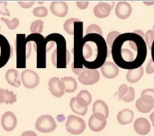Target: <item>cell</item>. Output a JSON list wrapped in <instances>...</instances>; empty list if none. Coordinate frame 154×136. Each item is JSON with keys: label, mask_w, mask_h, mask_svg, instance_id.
I'll use <instances>...</instances> for the list:
<instances>
[{"label": "cell", "mask_w": 154, "mask_h": 136, "mask_svg": "<svg viewBox=\"0 0 154 136\" xmlns=\"http://www.w3.org/2000/svg\"><path fill=\"white\" fill-rule=\"evenodd\" d=\"M51 12L58 17H64L67 15L69 7L67 3L60 1V2H52L51 4Z\"/></svg>", "instance_id": "obj_20"}, {"label": "cell", "mask_w": 154, "mask_h": 136, "mask_svg": "<svg viewBox=\"0 0 154 136\" xmlns=\"http://www.w3.org/2000/svg\"><path fill=\"white\" fill-rule=\"evenodd\" d=\"M135 97V91L133 87H129L128 92L126 93V95L122 99V100H124L125 102H131L134 100Z\"/></svg>", "instance_id": "obj_36"}, {"label": "cell", "mask_w": 154, "mask_h": 136, "mask_svg": "<svg viewBox=\"0 0 154 136\" xmlns=\"http://www.w3.org/2000/svg\"><path fill=\"white\" fill-rule=\"evenodd\" d=\"M144 4H153L154 2H145Z\"/></svg>", "instance_id": "obj_48"}, {"label": "cell", "mask_w": 154, "mask_h": 136, "mask_svg": "<svg viewBox=\"0 0 154 136\" xmlns=\"http://www.w3.org/2000/svg\"><path fill=\"white\" fill-rule=\"evenodd\" d=\"M74 62L72 64V70L77 74L79 75L85 68L81 64V44L83 39V22L81 21L75 22L74 24Z\"/></svg>", "instance_id": "obj_4"}, {"label": "cell", "mask_w": 154, "mask_h": 136, "mask_svg": "<svg viewBox=\"0 0 154 136\" xmlns=\"http://www.w3.org/2000/svg\"><path fill=\"white\" fill-rule=\"evenodd\" d=\"M12 48L7 39L0 35V68L4 67L12 56Z\"/></svg>", "instance_id": "obj_10"}, {"label": "cell", "mask_w": 154, "mask_h": 136, "mask_svg": "<svg viewBox=\"0 0 154 136\" xmlns=\"http://www.w3.org/2000/svg\"><path fill=\"white\" fill-rule=\"evenodd\" d=\"M66 129L69 134L74 135H79L85 131L86 124L82 118L71 115L67 119Z\"/></svg>", "instance_id": "obj_7"}, {"label": "cell", "mask_w": 154, "mask_h": 136, "mask_svg": "<svg viewBox=\"0 0 154 136\" xmlns=\"http://www.w3.org/2000/svg\"><path fill=\"white\" fill-rule=\"evenodd\" d=\"M44 39L53 42V44L57 47L51 55V62L53 65L57 68H66L69 62L70 56L69 52L67 50L66 40L64 37L58 33H52L48 35Z\"/></svg>", "instance_id": "obj_3"}, {"label": "cell", "mask_w": 154, "mask_h": 136, "mask_svg": "<svg viewBox=\"0 0 154 136\" xmlns=\"http://www.w3.org/2000/svg\"><path fill=\"white\" fill-rule=\"evenodd\" d=\"M15 51H16V67L24 68L26 66V59L31 54V43L25 41L24 34L16 35L15 42Z\"/></svg>", "instance_id": "obj_5"}, {"label": "cell", "mask_w": 154, "mask_h": 136, "mask_svg": "<svg viewBox=\"0 0 154 136\" xmlns=\"http://www.w3.org/2000/svg\"><path fill=\"white\" fill-rule=\"evenodd\" d=\"M112 57L123 69L133 70L143 66L147 57V46L143 38L134 32L123 33L118 36L112 46Z\"/></svg>", "instance_id": "obj_1"}, {"label": "cell", "mask_w": 154, "mask_h": 136, "mask_svg": "<svg viewBox=\"0 0 154 136\" xmlns=\"http://www.w3.org/2000/svg\"><path fill=\"white\" fill-rule=\"evenodd\" d=\"M150 119H151V121H152V126H154V112H152V113L150 115Z\"/></svg>", "instance_id": "obj_47"}, {"label": "cell", "mask_w": 154, "mask_h": 136, "mask_svg": "<svg viewBox=\"0 0 154 136\" xmlns=\"http://www.w3.org/2000/svg\"><path fill=\"white\" fill-rule=\"evenodd\" d=\"M21 136H37V135L32 131H26L23 134H22Z\"/></svg>", "instance_id": "obj_43"}, {"label": "cell", "mask_w": 154, "mask_h": 136, "mask_svg": "<svg viewBox=\"0 0 154 136\" xmlns=\"http://www.w3.org/2000/svg\"><path fill=\"white\" fill-rule=\"evenodd\" d=\"M57 126L53 119V117L50 115H43L40 117L36 123H35V128L41 132V133H51L56 129Z\"/></svg>", "instance_id": "obj_8"}, {"label": "cell", "mask_w": 154, "mask_h": 136, "mask_svg": "<svg viewBox=\"0 0 154 136\" xmlns=\"http://www.w3.org/2000/svg\"><path fill=\"white\" fill-rule=\"evenodd\" d=\"M120 34H121V33H119L118 31H112V32H110V33L107 35V45H108L110 48H112V46H113V44H114V41L116 40V39L118 36H120Z\"/></svg>", "instance_id": "obj_37"}, {"label": "cell", "mask_w": 154, "mask_h": 136, "mask_svg": "<svg viewBox=\"0 0 154 136\" xmlns=\"http://www.w3.org/2000/svg\"><path fill=\"white\" fill-rule=\"evenodd\" d=\"M143 73H144V69L143 66L136 69L129 70L126 75V79L130 83H135L141 80V78L143 75Z\"/></svg>", "instance_id": "obj_23"}, {"label": "cell", "mask_w": 154, "mask_h": 136, "mask_svg": "<svg viewBox=\"0 0 154 136\" xmlns=\"http://www.w3.org/2000/svg\"><path fill=\"white\" fill-rule=\"evenodd\" d=\"M25 41L34 42V48L37 55V67H46V45L43 37L41 34H31L25 38Z\"/></svg>", "instance_id": "obj_6"}, {"label": "cell", "mask_w": 154, "mask_h": 136, "mask_svg": "<svg viewBox=\"0 0 154 136\" xmlns=\"http://www.w3.org/2000/svg\"><path fill=\"white\" fill-rule=\"evenodd\" d=\"M134 128L138 135H146L151 131V125L146 118L141 117L135 120L134 124Z\"/></svg>", "instance_id": "obj_19"}, {"label": "cell", "mask_w": 154, "mask_h": 136, "mask_svg": "<svg viewBox=\"0 0 154 136\" xmlns=\"http://www.w3.org/2000/svg\"><path fill=\"white\" fill-rule=\"evenodd\" d=\"M93 114H101L103 115L106 118L108 117L109 116V109L107 105L101 100H97L94 105H93Z\"/></svg>", "instance_id": "obj_24"}, {"label": "cell", "mask_w": 154, "mask_h": 136, "mask_svg": "<svg viewBox=\"0 0 154 136\" xmlns=\"http://www.w3.org/2000/svg\"><path fill=\"white\" fill-rule=\"evenodd\" d=\"M79 22V20L76 19V18H70V19L67 20L63 24V28H64L65 31L69 35H73L74 34V24H75V22Z\"/></svg>", "instance_id": "obj_28"}, {"label": "cell", "mask_w": 154, "mask_h": 136, "mask_svg": "<svg viewBox=\"0 0 154 136\" xmlns=\"http://www.w3.org/2000/svg\"><path fill=\"white\" fill-rule=\"evenodd\" d=\"M134 117V111H132L129 109H125L117 114V120L121 125H128L131 122H133Z\"/></svg>", "instance_id": "obj_21"}, {"label": "cell", "mask_w": 154, "mask_h": 136, "mask_svg": "<svg viewBox=\"0 0 154 136\" xmlns=\"http://www.w3.org/2000/svg\"><path fill=\"white\" fill-rule=\"evenodd\" d=\"M61 82L63 83L65 92H68V93L74 92L78 88L77 82L72 77H64V78L61 79Z\"/></svg>", "instance_id": "obj_26"}, {"label": "cell", "mask_w": 154, "mask_h": 136, "mask_svg": "<svg viewBox=\"0 0 154 136\" xmlns=\"http://www.w3.org/2000/svg\"><path fill=\"white\" fill-rule=\"evenodd\" d=\"M49 90L51 93L57 98L62 97L65 92L63 83L58 77H53L49 81Z\"/></svg>", "instance_id": "obj_15"}, {"label": "cell", "mask_w": 154, "mask_h": 136, "mask_svg": "<svg viewBox=\"0 0 154 136\" xmlns=\"http://www.w3.org/2000/svg\"><path fill=\"white\" fill-rule=\"evenodd\" d=\"M0 30H1V26H0Z\"/></svg>", "instance_id": "obj_49"}, {"label": "cell", "mask_w": 154, "mask_h": 136, "mask_svg": "<svg viewBox=\"0 0 154 136\" xmlns=\"http://www.w3.org/2000/svg\"><path fill=\"white\" fill-rule=\"evenodd\" d=\"M153 30H154V26H153Z\"/></svg>", "instance_id": "obj_50"}, {"label": "cell", "mask_w": 154, "mask_h": 136, "mask_svg": "<svg viewBox=\"0 0 154 136\" xmlns=\"http://www.w3.org/2000/svg\"><path fill=\"white\" fill-rule=\"evenodd\" d=\"M108 56L107 43L98 34H88L82 39L81 64L85 69L97 70L106 63Z\"/></svg>", "instance_id": "obj_2"}, {"label": "cell", "mask_w": 154, "mask_h": 136, "mask_svg": "<svg viewBox=\"0 0 154 136\" xmlns=\"http://www.w3.org/2000/svg\"><path fill=\"white\" fill-rule=\"evenodd\" d=\"M101 72L105 78L106 79H114L119 74V68L117 65L112 62L106 61V63L101 66Z\"/></svg>", "instance_id": "obj_16"}, {"label": "cell", "mask_w": 154, "mask_h": 136, "mask_svg": "<svg viewBox=\"0 0 154 136\" xmlns=\"http://www.w3.org/2000/svg\"><path fill=\"white\" fill-rule=\"evenodd\" d=\"M115 3L113 2L112 4L106 3V2H100L97 5L95 6L94 8V14L97 18H106L110 14V12L113 8V5Z\"/></svg>", "instance_id": "obj_17"}, {"label": "cell", "mask_w": 154, "mask_h": 136, "mask_svg": "<svg viewBox=\"0 0 154 136\" xmlns=\"http://www.w3.org/2000/svg\"><path fill=\"white\" fill-rule=\"evenodd\" d=\"M132 13V6L128 2H119L116 7V14L120 19H127Z\"/></svg>", "instance_id": "obj_18"}, {"label": "cell", "mask_w": 154, "mask_h": 136, "mask_svg": "<svg viewBox=\"0 0 154 136\" xmlns=\"http://www.w3.org/2000/svg\"><path fill=\"white\" fill-rule=\"evenodd\" d=\"M4 93H5V90H4V89H0V104H1V103H3Z\"/></svg>", "instance_id": "obj_44"}, {"label": "cell", "mask_w": 154, "mask_h": 136, "mask_svg": "<svg viewBox=\"0 0 154 136\" xmlns=\"http://www.w3.org/2000/svg\"><path fill=\"white\" fill-rule=\"evenodd\" d=\"M16 101V95L8 90H5L4 93V99H3V103L5 104H13Z\"/></svg>", "instance_id": "obj_30"}, {"label": "cell", "mask_w": 154, "mask_h": 136, "mask_svg": "<svg viewBox=\"0 0 154 136\" xmlns=\"http://www.w3.org/2000/svg\"><path fill=\"white\" fill-rule=\"evenodd\" d=\"M21 79L23 86L27 89H33L38 86L40 79L38 74L32 70H25L21 74Z\"/></svg>", "instance_id": "obj_11"}, {"label": "cell", "mask_w": 154, "mask_h": 136, "mask_svg": "<svg viewBox=\"0 0 154 136\" xmlns=\"http://www.w3.org/2000/svg\"><path fill=\"white\" fill-rule=\"evenodd\" d=\"M151 50H152V60L153 61V63H154V41H153V44H152V48H151Z\"/></svg>", "instance_id": "obj_46"}, {"label": "cell", "mask_w": 154, "mask_h": 136, "mask_svg": "<svg viewBox=\"0 0 154 136\" xmlns=\"http://www.w3.org/2000/svg\"><path fill=\"white\" fill-rule=\"evenodd\" d=\"M76 100L80 106L88 108L92 101V96L88 91H81L76 97Z\"/></svg>", "instance_id": "obj_25"}, {"label": "cell", "mask_w": 154, "mask_h": 136, "mask_svg": "<svg viewBox=\"0 0 154 136\" xmlns=\"http://www.w3.org/2000/svg\"><path fill=\"white\" fill-rule=\"evenodd\" d=\"M23 8H30L33 4L34 2H19L18 3Z\"/></svg>", "instance_id": "obj_41"}, {"label": "cell", "mask_w": 154, "mask_h": 136, "mask_svg": "<svg viewBox=\"0 0 154 136\" xmlns=\"http://www.w3.org/2000/svg\"><path fill=\"white\" fill-rule=\"evenodd\" d=\"M69 106H70L71 110H72L75 114H77V115L85 116L86 113H87V111H88V108H85V107L80 106V105L78 103L76 98H72V99L70 100Z\"/></svg>", "instance_id": "obj_27"}, {"label": "cell", "mask_w": 154, "mask_h": 136, "mask_svg": "<svg viewBox=\"0 0 154 136\" xmlns=\"http://www.w3.org/2000/svg\"><path fill=\"white\" fill-rule=\"evenodd\" d=\"M100 79V74L97 70L85 69L79 75V81L84 85H93Z\"/></svg>", "instance_id": "obj_9"}, {"label": "cell", "mask_w": 154, "mask_h": 136, "mask_svg": "<svg viewBox=\"0 0 154 136\" xmlns=\"http://www.w3.org/2000/svg\"><path fill=\"white\" fill-rule=\"evenodd\" d=\"M17 125V119L14 113L12 112H5L1 118V126L4 130L6 132H11L13 131Z\"/></svg>", "instance_id": "obj_13"}, {"label": "cell", "mask_w": 154, "mask_h": 136, "mask_svg": "<svg viewBox=\"0 0 154 136\" xmlns=\"http://www.w3.org/2000/svg\"><path fill=\"white\" fill-rule=\"evenodd\" d=\"M32 13L34 16H37V17H45L48 14V10L44 6H38L33 9Z\"/></svg>", "instance_id": "obj_34"}, {"label": "cell", "mask_w": 154, "mask_h": 136, "mask_svg": "<svg viewBox=\"0 0 154 136\" xmlns=\"http://www.w3.org/2000/svg\"><path fill=\"white\" fill-rule=\"evenodd\" d=\"M88 126L93 132H100L106 126V118L101 114H93L88 120Z\"/></svg>", "instance_id": "obj_12"}, {"label": "cell", "mask_w": 154, "mask_h": 136, "mask_svg": "<svg viewBox=\"0 0 154 136\" xmlns=\"http://www.w3.org/2000/svg\"><path fill=\"white\" fill-rule=\"evenodd\" d=\"M136 109L142 113H149L154 106V100L148 95H142L140 99L136 101Z\"/></svg>", "instance_id": "obj_14"}, {"label": "cell", "mask_w": 154, "mask_h": 136, "mask_svg": "<svg viewBox=\"0 0 154 136\" xmlns=\"http://www.w3.org/2000/svg\"><path fill=\"white\" fill-rule=\"evenodd\" d=\"M134 32L135 34H137V35H139V36H141L142 38H143V39H144V33H143L142 30H134Z\"/></svg>", "instance_id": "obj_45"}, {"label": "cell", "mask_w": 154, "mask_h": 136, "mask_svg": "<svg viewBox=\"0 0 154 136\" xmlns=\"http://www.w3.org/2000/svg\"><path fill=\"white\" fill-rule=\"evenodd\" d=\"M0 14L10 16V13L7 10V3L6 2H0Z\"/></svg>", "instance_id": "obj_38"}, {"label": "cell", "mask_w": 154, "mask_h": 136, "mask_svg": "<svg viewBox=\"0 0 154 136\" xmlns=\"http://www.w3.org/2000/svg\"><path fill=\"white\" fill-rule=\"evenodd\" d=\"M77 5L79 9H86L88 5V2H77Z\"/></svg>", "instance_id": "obj_42"}, {"label": "cell", "mask_w": 154, "mask_h": 136, "mask_svg": "<svg viewBox=\"0 0 154 136\" xmlns=\"http://www.w3.org/2000/svg\"><path fill=\"white\" fill-rule=\"evenodd\" d=\"M144 41L146 46H148V48L151 49L154 41V30H150L146 32V34H144Z\"/></svg>", "instance_id": "obj_33"}, {"label": "cell", "mask_w": 154, "mask_h": 136, "mask_svg": "<svg viewBox=\"0 0 154 136\" xmlns=\"http://www.w3.org/2000/svg\"><path fill=\"white\" fill-rule=\"evenodd\" d=\"M6 82L14 87H19L21 85V80L19 78V74L14 69H9L5 74Z\"/></svg>", "instance_id": "obj_22"}, {"label": "cell", "mask_w": 154, "mask_h": 136, "mask_svg": "<svg viewBox=\"0 0 154 136\" xmlns=\"http://www.w3.org/2000/svg\"><path fill=\"white\" fill-rule=\"evenodd\" d=\"M128 90H129V87H128L126 84H122V85L119 87L117 92H116V95H115L116 99H117L118 100H122V99H123V98L126 95V93L128 92Z\"/></svg>", "instance_id": "obj_32"}, {"label": "cell", "mask_w": 154, "mask_h": 136, "mask_svg": "<svg viewBox=\"0 0 154 136\" xmlns=\"http://www.w3.org/2000/svg\"><path fill=\"white\" fill-rule=\"evenodd\" d=\"M31 32L32 34H41L43 30V22L41 20L34 21L31 24Z\"/></svg>", "instance_id": "obj_29"}, {"label": "cell", "mask_w": 154, "mask_h": 136, "mask_svg": "<svg viewBox=\"0 0 154 136\" xmlns=\"http://www.w3.org/2000/svg\"><path fill=\"white\" fill-rule=\"evenodd\" d=\"M146 72H147V74H153L154 73V63L152 60H150L149 64L147 65Z\"/></svg>", "instance_id": "obj_39"}, {"label": "cell", "mask_w": 154, "mask_h": 136, "mask_svg": "<svg viewBox=\"0 0 154 136\" xmlns=\"http://www.w3.org/2000/svg\"><path fill=\"white\" fill-rule=\"evenodd\" d=\"M142 95H148L154 100V89H146L142 92Z\"/></svg>", "instance_id": "obj_40"}, {"label": "cell", "mask_w": 154, "mask_h": 136, "mask_svg": "<svg viewBox=\"0 0 154 136\" xmlns=\"http://www.w3.org/2000/svg\"><path fill=\"white\" fill-rule=\"evenodd\" d=\"M1 21L4 22L7 25V27H8L9 30H14V29H16V28L18 27V25H19V20H18L17 18H14L13 20L9 21V20L6 19V18L2 17V18H1Z\"/></svg>", "instance_id": "obj_31"}, {"label": "cell", "mask_w": 154, "mask_h": 136, "mask_svg": "<svg viewBox=\"0 0 154 136\" xmlns=\"http://www.w3.org/2000/svg\"><path fill=\"white\" fill-rule=\"evenodd\" d=\"M88 34H98V35L102 36V30L99 26H97L96 24H91L90 26L88 27V29L86 30V35H88Z\"/></svg>", "instance_id": "obj_35"}]
</instances>
